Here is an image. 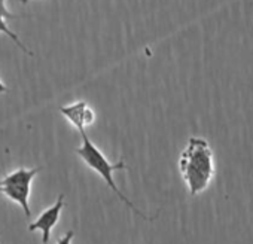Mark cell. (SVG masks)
<instances>
[{
    "label": "cell",
    "instance_id": "1",
    "mask_svg": "<svg viewBox=\"0 0 253 244\" xmlns=\"http://www.w3.org/2000/svg\"><path fill=\"white\" fill-rule=\"evenodd\" d=\"M179 171L189 195L203 194L216 174L214 154L210 143L203 137H189L179 157Z\"/></svg>",
    "mask_w": 253,
    "mask_h": 244
},
{
    "label": "cell",
    "instance_id": "2",
    "mask_svg": "<svg viewBox=\"0 0 253 244\" xmlns=\"http://www.w3.org/2000/svg\"><path fill=\"white\" fill-rule=\"evenodd\" d=\"M78 128V131L81 133V139H82V145L78 148V149H75V152L78 154V157L92 170V171H95L103 180H104V183L116 194V197L128 207L130 210H133V213H136L139 217H142V219H145V220H154L155 219V216H152V217H149V216H146L145 213H142L128 198H126L121 191H119V188L116 186V183H115V180H113V173L115 171H118V170H125V164H124V161H118V163H115V164H112L107 158H106V155L91 142V139L86 136V133H85V127L84 125H79V127H76Z\"/></svg>",
    "mask_w": 253,
    "mask_h": 244
},
{
    "label": "cell",
    "instance_id": "3",
    "mask_svg": "<svg viewBox=\"0 0 253 244\" xmlns=\"http://www.w3.org/2000/svg\"><path fill=\"white\" fill-rule=\"evenodd\" d=\"M42 168H18L0 180V194L6 195L11 201L17 203L30 217V192H32V182L38 176Z\"/></svg>",
    "mask_w": 253,
    "mask_h": 244
},
{
    "label": "cell",
    "instance_id": "4",
    "mask_svg": "<svg viewBox=\"0 0 253 244\" xmlns=\"http://www.w3.org/2000/svg\"><path fill=\"white\" fill-rule=\"evenodd\" d=\"M63 207H64V195L61 194L54 205H51L49 208L42 211L41 216L35 222H32L29 225V231H38V229L42 231V241H43V244H48L49 235H51L54 226L57 225V222L60 220Z\"/></svg>",
    "mask_w": 253,
    "mask_h": 244
},
{
    "label": "cell",
    "instance_id": "5",
    "mask_svg": "<svg viewBox=\"0 0 253 244\" xmlns=\"http://www.w3.org/2000/svg\"><path fill=\"white\" fill-rule=\"evenodd\" d=\"M60 110L75 127H79V125L88 127V125L92 124L94 118H95L94 112L86 106L85 101H76V103L63 106Z\"/></svg>",
    "mask_w": 253,
    "mask_h": 244
},
{
    "label": "cell",
    "instance_id": "6",
    "mask_svg": "<svg viewBox=\"0 0 253 244\" xmlns=\"http://www.w3.org/2000/svg\"><path fill=\"white\" fill-rule=\"evenodd\" d=\"M6 2L8 0H0V33H3V35H6L9 39H12L18 46H20V49L23 51V52H26V54H29V55H32V51L20 41V38H18V35L17 33H14L11 29H9V26L6 24V20H12V18H18L17 15H14L8 8H6Z\"/></svg>",
    "mask_w": 253,
    "mask_h": 244
},
{
    "label": "cell",
    "instance_id": "7",
    "mask_svg": "<svg viewBox=\"0 0 253 244\" xmlns=\"http://www.w3.org/2000/svg\"><path fill=\"white\" fill-rule=\"evenodd\" d=\"M73 231H69V232H66L58 241H57V244H72V241H73Z\"/></svg>",
    "mask_w": 253,
    "mask_h": 244
},
{
    "label": "cell",
    "instance_id": "8",
    "mask_svg": "<svg viewBox=\"0 0 253 244\" xmlns=\"http://www.w3.org/2000/svg\"><path fill=\"white\" fill-rule=\"evenodd\" d=\"M8 92V86L2 82V79H0V94H5Z\"/></svg>",
    "mask_w": 253,
    "mask_h": 244
},
{
    "label": "cell",
    "instance_id": "9",
    "mask_svg": "<svg viewBox=\"0 0 253 244\" xmlns=\"http://www.w3.org/2000/svg\"><path fill=\"white\" fill-rule=\"evenodd\" d=\"M20 2H21L23 5H26V3H29V0H20Z\"/></svg>",
    "mask_w": 253,
    "mask_h": 244
}]
</instances>
